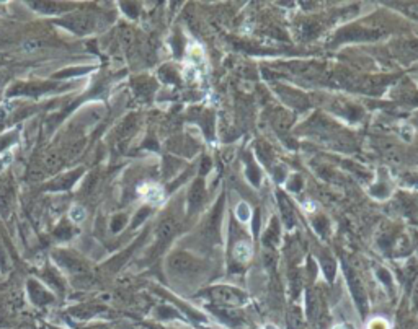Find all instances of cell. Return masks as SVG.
<instances>
[{
    "label": "cell",
    "mask_w": 418,
    "mask_h": 329,
    "mask_svg": "<svg viewBox=\"0 0 418 329\" xmlns=\"http://www.w3.org/2000/svg\"><path fill=\"white\" fill-rule=\"evenodd\" d=\"M168 268L172 269L173 272H176V274L190 276V274H196L198 272L199 264L195 259H193V257H190L188 254L178 253V254H173L168 259Z\"/></svg>",
    "instance_id": "obj_1"
},
{
    "label": "cell",
    "mask_w": 418,
    "mask_h": 329,
    "mask_svg": "<svg viewBox=\"0 0 418 329\" xmlns=\"http://www.w3.org/2000/svg\"><path fill=\"white\" fill-rule=\"evenodd\" d=\"M213 295H214V299H219V302H224V303H241L242 302V295L237 290H234V288L226 287V285L214 288Z\"/></svg>",
    "instance_id": "obj_2"
},
{
    "label": "cell",
    "mask_w": 418,
    "mask_h": 329,
    "mask_svg": "<svg viewBox=\"0 0 418 329\" xmlns=\"http://www.w3.org/2000/svg\"><path fill=\"white\" fill-rule=\"evenodd\" d=\"M176 230V225L173 220H170V218H167V220H164L160 225H159V230H157V238L160 243H165L167 240H170L173 237V233Z\"/></svg>",
    "instance_id": "obj_3"
},
{
    "label": "cell",
    "mask_w": 418,
    "mask_h": 329,
    "mask_svg": "<svg viewBox=\"0 0 418 329\" xmlns=\"http://www.w3.org/2000/svg\"><path fill=\"white\" fill-rule=\"evenodd\" d=\"M144 198L145 201H149L151 204H159L162 199H164V194L156 186H151V187H145L144 189Z\"/></svg>",
    "instance_id": "obj_4"
},
{
    "label": "cell",
    "mask_w": 418,
    "mask_h": 329,
    "mask_svg": "<svg viewBox=\"0 0 418 329\" xmlns=\"http://www.w3.org/2000/svg\"><path fill=\"white\" fill-rule=\"evenodd\" d=\"M250 245L249 243H237V246L234 249V256L238 261H247L250 257Z\"/></svg>",
    "instance_id": "obj_5"
},
{
    "label": "cell",
    "mask_w": 418,
    "mask_h": 329,
    "mask_svg": "<svg viewBox=\"0 0 418 329\" xmlns=\"http://www.w3.org/2000/svg\"><path fill=\"white\" fill-rule=\"evenodd\" d=\"M203 201V183L198 181L193 186L191 194H190V204L191 206H198V204Z\"/></svg>",
    "instance_id": "obj_6"
},
{
    "label": "cell",
    "mask_w": 418,
    "mask_h": 329,
    "mask_svg": "<svg viewBox=\"0 0 418 329\" xmlns=\"http://www.w3.org/2000/svg\"><path fill=\"white\" fill-rule=\"evenodd\" d=\"M69 217H71L72 222H83L85 217H87V212H85V209L79 207V206H74L71 210H69Z\"/></svg>",
    "instance_id": "obj_7"
},
{
    "label": "cell",
    "mask_w": 418,
    "mask_h": 329,
    "mask_svg": "<svg viewBox=\"0 0 418 329\" xmlns=\"http://www.w3.org/2000/svg\"><path fill=\"white\" fill-rule=\"evenodd\" d=\"M44 163H46V167H48L49 170H54V168L61 167L63 160H61L59 155H49V156H46V158H44Z\"/></svg>",
    "instance_id": "obj_8"
},
{
    "label": "cell",
    "mask_w": 418,
    "mask_h": 329,
    "mask_svg": "<svg viewBox=\"0 0 418 329\" xmlns=\"http://www.w3.org/2000/svg\"><path fill=\"white\" fill-rule=\"evenodd\" d=\"M238 218H242V220H247V218H249V215H250V212H249V207L245 206V204H241V206H238Z\"/></svg>",
    "instance_id": "obj_9"
},
{
    "label": "cell",
    "mask_w": 418,
    "mask_h": 329,
    "mask_svg": "<svg viewBox=\"0 0 418 329\" xmlns=\"http://www.w3.org/2000/svg\"><path fill=\"white\" fill-rule=\"evenodd\" d=\"M38 48H40V43H38V41H28V43L23 44V49H25L26 52H33Z\"/></svg>",
    "instance_id": "obj_10"
},
{
    "label": "cell",
    "mask_w": 418,
    "mask_h": 329,
    "mask_svg": "<svg viewBox=\"0 0 418 329\" xmlns=\"http://www.w3.org/2000/svg\"><path fill=\"white\" fill-rule=\"evenodd\" d=\"M369 329H387V323H384L382 319H376L369 324Z\"/></svg>",
    "instance_id": "obj_11"
}]
</instances>
